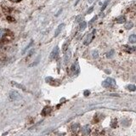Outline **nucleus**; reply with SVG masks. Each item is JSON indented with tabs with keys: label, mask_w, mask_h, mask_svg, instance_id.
Wrapping results in <instances>:
<instances>
[{
	"label": "nucleus",
	"mask_w": 136,
	"mask_h": 136,
	"mask_svg": "<svg viewBox=\"0 0 136 136\" xmlns=\"http://www.w3.org/2000/svg\"><path fill=\"white\" fill-rule=\"evenodd\" d=\"M116 85V82L114 79L112 78H107L106 80L103 82L102 83V86L105 88H109V87H112V86H115Z\"/></svg>",
	"instance_id": "nucleus-1"
},
{
	"label": "nucleus",
	"mask_w": 136,
	"mask_h": 136,
	"mask_svg": "<svg viewBox=\"0 0 136 136\" xmlns=\"http://www.w3.org/2000/svg\"><path fill=\"white\" fill-rule=\"evenodd\" d=\"M21 94H19L17 91H11L10 94V100H20L21 99Z\"/></svg>",
	"instance_id": "nucleus-2"
},
{
	"label": "nucleus",
	"mask_w": 136,
	"mask_h": 136,
	"mask_svg": "<svg viewBox=\"0 0 136 136\" xmlns=\"http://www.w3.org/2000/svg\"><path fill=\"white\" fill-rule=\"evenodd\" d=\"M58 53H59V47L58 46H55L54 49L52 50V52L50 53V55H49V58L50 59H55L56 56L58 55Z\"/></svg>",
	"instance_id": "nucleus-3"
},
{
	"label": "nucleus",
	"mask_w": 136,
	"mask_h": 136,
	"mask_svg": "<svg viewBox=\"0 0 136 136\" xmlns=\"http://www.w3.org/2000/svg\"><path fill=\"white\" fill-rule=\"evenodd\" d=\"M93 38H94V33L88 34V35L87 36V38H86L85 41H84V44H85V45H88V44H90V43L92 42Z\"/></svg>",
	"instance_id": "nucleus-4"
},
{
	"label": "nucleus",
	"mask_w": 136,
	"mask_h": 136,
	"mask_svg": "<svg viewBox=\"0 0 136 136\" xmlns=\"http://www.w3.org/2000/svg\"><path fill=\"white\" fill-rule=\"evenodd\" d=\"M64 27H65V24H63V23H62V24H60L59 27H57V29H56V31H55V37L59 35L60 32H61V30L63 29Z\"/></svg>",
	"instance_id": "nucleus-5"
},
{
	"label": "nucleus",
	"mask_w": 136,
	"mask_h": 136,
	"mask_svg": "<svg viewBox=\"0 0 136 136\" xmlns=\"http://www.w3.org/2000/svg\"><path fill=\"white\" fill-rule=\"evenodd\" d=\"M122 49H123L124 51H126V52L128 53H132L133 50H134V48H131V47L128 46V45H125V46L122 47Z\"/></svg>",
	"instance_id": "nucleus-6"
},
{
	"label": "nucleus",
	"mask_w": 136,
	"mask_h": 136,
	"mask_svg": "<svg viewBox=\"0 0 136 136\" xmlns=\"http://www.w3.org/2000/svg\"><path fill=\"white\" fill-rule=\"evenodd\" d=\"M71 55H72V53H71L70 50H68L67 52L66 53V55H65V63H67L69 60H70Z\"/></svg>",
	"instance_id": "nucleus-7"
},
{
	"label": "nucleus",
	"mask_w": 136,
	"mask_h": 136,
	"mask_svg": "<svg viewBox=\"0 0 136 136\" xmlns=\"http://www.w3.org/2000/svg\"><path fill=\"white\" fill-rule=\"evenodd\" d=\"M86 27H87L86 21H83V22H81L80 25H79V30H80V31H83V30L86 28Z\"/></svg>",
	"instance_id": "nucleus-8"
},
{
	"label": "nucleus",
	"mask_w": 136,
	"mask_h": 136,
	"mask_svg": "<svg viewBox=\"0 0 136 136\" xmlns=\"http://www.w3.org/2000/svg\"><path fill=\"white\" fill-rule=\"evenodd\" d=\"M90 132V128H89V126H84L83 128V133L84 134H88V133H89Z\"/></svg>",
	"instance_id": "nucleus-9"
},
{
	"label": "nucleus",
	"mask_w": 136,
	"mask_h": 136,
	"mask_svg": "<svg viewBox=\"0 0 136 136\" xmlns=\"http://www.w3.org/2000/svg\"><path fill=\"white\" fill-rule=\"evenodd\" d=\"M125 21H126V19H125L124 16H120V17H118V18L116 19V22L120 23V24H122V23H124Z\"/></svg>",
	"instance_id": "nucleus-10"
},
{
	"label": "nucleus",
	"mask_w": 136,
	"mask_h": 136,
	"mask_svg": "<svg viewBox=\"0 0 136 136\" xmlns=\"http://www.w3.org/2000/svg\"><path fill=\"white\" fill-rule=\"evenodd\" d=\"M129 42L132 43V44H134V43H136V35H134V34H132V35L129 37Z\"/></svg>",
	"instance_id": "nucleus-11"
},
{
	"label": "nucleus",
	"mask_w": 136,
	"mask_h": 136,
	"mask_svg": "<svg viewBox=\"0 0 136 136\" xmlns=\"http://www.w3.org/2000/svg\"><path fill=\"white\" fill-rule=\"evenodd\" d=\"M50 111H51L50 107H46V108H44V111H43V115H47V114L50 112Z\"/></svg>",
	"instance_id": "nucleus-12"
},
{
	"label": "nucleus",
	"mask_w": 136,
	"mask_h": 136,
	"mask_svg": "<svg viewBox=\"0 0 136 136\" xmlns=\"http://www.w3.org/2000/svg\"><path fill=\"white\" fill-rule=\"evenodd\" d=\"M133 23L132 22H128V23H127V24L126 25H125V28H126V29H131V28H132L133 27Z\"/></svg>",
	"instance_id": "nucleus-13"
},
{
	"label": "nucleus",
	"mask_w": 136,
	"mask_h": 136,
	"mask_svg": "<svg viewBox=\"0 0 136 136\" xmlns=\"http://www.w3.org/2000/svg\"><path fill=\"white\" fill-rule=\"evenodd\" d=\"M128 88L129 90H131V91H134V90L136 89V87L134 85H132V84H131V85H128Z\"/></svg>",
	"instance_id": "nucleus-14"
},
{
	"label": "nucleus",
	"mask_w": 136,
	"mask_h": 136,
	"mask_svg": "<svg viewBox=\"0 0 136 136\" xmlns=\"http://www.w3.org/2000/svg\"><path fill=\"white\" fill-rule=\"evenodd\" d=\"M5 30H4V29H0V39H1L4 36V34H5Z\"/></svg>",
	"instance_id": "nucleus-15"
},
{
	"label": "nucleus",
	"mask_w": 136,
	"mask_h": 136,
	"mask_svg": "<svg viewBox=\"0 0 136 136\" xmlns=\"http://www.w3.org/2000/svg\"><path fill=\"white\" fill-rule=\"evenodd\" d=\"M93 56H94V58H97L98 57V53H97L96 51H94V52L93 53Z\"/></svg>",
	"instance_id": "nucleus-16"
},
{
	"label": "nucleus",
	"mask_w": 136,
	"mask_h": 136,
	"mask_svg": "<svg viewBox=\"0 0 136 136\" xmlns=\"http://www.w3.org/2000/svg\"><path fill=\"white\" fill-rule=\"evenodd\" d=\"M10 1H12V2H18V1H20V0H10Z\"/></svg>",
	"instance_id": "nucleus-17"
}]
</instances>
